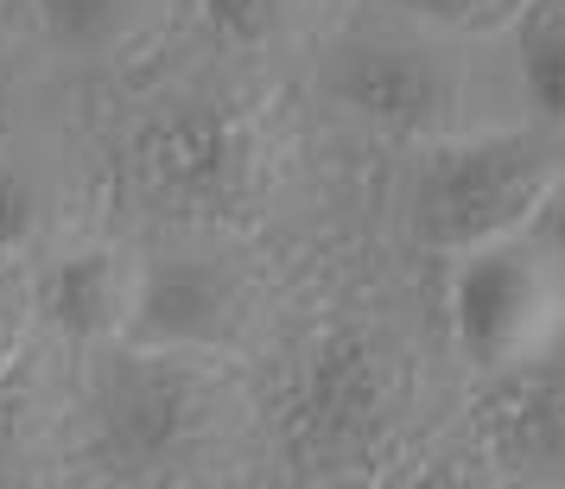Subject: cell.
I'll return each instance as SVG.
<instances>
[{"label":"cell","instance_id":"13","mask_svg":"<svg viewBox=\"0 0 565 489\" xmlns=\"http://www.w3.org/2000/svg\"><path fill=\"white\" fill-rule=\"evenodd\" d=\"M350 0H198L191 20L204 32H216L223 45L255 57H286L299 64L306 45L331 26Z\"/></svg>","mask_w":565,"mask_h":489},{"label":"cell","instance_id":"8","mask_svg":"<svg viewBox=\"0 0 565 489\" xmlns=\"http://www.w3.org/2000/svg\"><path fill=\"white\" fill-rule=\"evenodd\" d=\"M401 489H565V337L470 375Z\"/></svg>","mask_w":565,"mask_h":489},{"label":"cell","instance_id":"4","mask_svg":"<svg viewBox=\"0 0 565 489\" xmlns=\"http://www.w3.org/2000/svg\"><path fill=\"white\" fill-rule=\"evenodd\" d=\"M299 77L337 121L375 147H433L534 115L509 32H463L382 0H350L299 57Z\"/></svg>","mask_w":565,"mask_h":489},{"label":"cell","instance_id":"18","mask_svg":"<svg viewBox=\"0 0 565 489\" xmlns=\"http://www.w3.org/2000/svg\"><path fill=\"white\" fill-rule=\"evenodd\" d=\"M0 57H7V0H0Z\"/></svg>","mask_w":565,"mask_h":489},{"label":"cell","instance_id":"15","mask_svg":"<svg viewBox=\"0 0 565 489\" xmlns=\"http://www.w3.org/2000/svg\"><path fill=\"white\" fill-rule=\"evenodd\" d=\"M39 331V311H32V261L0 248V362H13Z\"/></svg>","mask_w":565,"mask_h":489},{"label":"cell","instance_id":"12","mask_svg":"<svg viewBox=\"0 0 565 489\" xmlns=\"http://www.w3.org/2000/svg\"><path fill=\"white\" fill-rule=\"evenodd\" d=\"M77 357L64 337L32 331L20 357L0 362V489H71Z\"/></svg>","mask_w":565,"mask_h":489},{"label":"cell","instance_id":"11","mask_svg":"<svg viewBox=\"0 0 565 489\" xmlns=\"http://www.w3.org/2000/svg\"><path fill=\"white\" fill-rule=\"evenodd\" d=\"M140 306V235L128 223H96V230L32 255V311L39 331L64 337L71 350H96L128 337Z\"/></svg>","mask_w":565,"mask_h":489},{"label":"cell","instance_id":"10","mask_svg":"<svg viewBox=\"0 0 565 489\" xmlns=\"http://www.w3.org/2000/svg\"><path fill=\"white\" fill-rule=\"evenodd\" d=\"M198 0H7V52L71 83H108L159 52Z\"/></svg>","mask_w":565,"mask_h":489},{"label":"cell","instance_id":"2","mask_svg":"<svg viewBox=\"0 0 565 489\" xmlns=\"http://www.w3.org/2000/svg\"><path fill=\"white\" fill-rule=\"evenodd\" d=\"M248 375L267 489H401L470 382L445 261L401 248L382 223L324 242Z\"/></svg>","mask_w":565,"mask_h":489},{"label":"cell","instance_id":"1","mask_svg":"<svg viewBox=\"0 0 565 489\" xmlns=\"http://www.w3.org/2000/svg\"><path fill=\"white\" fill-rule=\"evenodd\" d=\"M96 140L115 223H223L280 248L382 223L394 159L337 121L299 64L235 52L198 20L96 83Z\"/></svg>","mask_w":565,"mask_h":489},{"label":"cell","instance_id":"9","mask_svg":"<svg viewBox=\"0 0 565 489\" xmlns=\"http://www.w3.org/2000/svg\"><path fill=\"white\" fill-rule=\"evenodd\" d=\"M445 318L470 375L540 357L565 337V267L527 230L445 261Z\"/></svg>","mask_w":565,"mask_h":489},{"label":"cell","instance_id":"16","mask_svg":"<svg viewBox=\"0 0 565 489\" xmlns=\"http://www.w3.org/2000/svg\"><path fill=\"white\" fill-rule=\"evenodd\" d=\"M382 7H401V13H419V20H445V26L463 32H509L527 0H382Z\"/></svg>","mask_w":565,"mask_h":489},{"label":"cell","instance_id":"5","mask_svg":"<svg viewBox=\"0 0 565 489\" xmlns=\"http://www.w3.org/2000/svg\"><path fill=\"white\" fill-rule=\"evenodd\" d=\"M140 235V306L134 343H172L255 362L274 337L292 280L318 248H280L223 223H147Z\"/></svg>","mask_w":565,"mask_h":489},{"label":"cell","instance_id":"6","mask_svg":"<svg viewBox=\"0 0 565 489\" xmlns=\"http://www.w3.org/2000/svg\"><path fill=\"white\" fill-rule=\"evenodd\" d=\"M559 179L565 128L546 115L463 140L401 147L382 179V230L426 261H458L495 235L527 230V216Z\"/></svg>","mask_w":565,"mask_h":489},{"label":"cell","instance_id":"17","mask_svg":"<svg viewBox=\"0 0 565 489\" xmlns=\"http://www.w3.org/2000/svg\"><path fill=\"white\" fill-rule=\"evenodd\" d=\"M527 235H534L540 248H546V255H553V261L565 267V179L553 184L546 198H540V210L527 216Z\"/></svg>","mask_w":565,"mask_h":489},{"label":"cell","instance_id":"3","mask_svg":"<svg viewBox=\"0 0 565 489\" xmlns=\"http://www.w3.org/2000/svg\"><path fill=\"white\" fill-rule=\"evenodd\" d=\"M71 489H267L248 362L134 337L83 350Z\"/></svg>","mask_w":565,"mask_h":489},{"label":"cell","instance_id":"7","mask_svg":"<svg viewBox=\"0 0 565 489\" xmlns=\"http://www.w3.org/2000/svg\"><path fill=\"white\" fill-rule=\"evenodd\" d=\"M108 223L96 83H71L7 52L0 57V248L45 255Z\"/></svg>","mask_w":565,"mask_h":489},{"label":"cell","instance_id":"14","mask_svg":"<svg viewBox=\"0 0 565 489\" xmlns=\"http://www.w3.org/2000/svg\"><path fill=\"white\" fill-rule=\"evenodd\" d=\"M521 77L534 96V115L565 128V0H527V13L509 26Z\"/></svg>","mask_w":565,"mask_h":489}]
</instances>
